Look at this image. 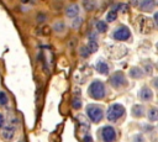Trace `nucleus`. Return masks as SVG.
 <instances>
[{
  "label": "nucleus",
  "instance_id": "f257e3e1",
  "mask_svg": "<svg viewBox=\"0 0 158 142\" xmlns=\"http://www.w3.org/2000/svg\"><path fill=\"white\" fill-rule=\"evenodd\" d=\"M88 95H89V98H91L94 100H102L106 95L105 84L98 79L93 80L88 86Z\"/></svg>",
  "mask_w": 158,
  "mask_h": 142
},
{
  "label": "nucleus",
  "instance_id": "f03ea898",
  "mask_svg": "<svg viewBox=\"0 0 158 142\" xmlns=\"http://www.w3.org/2000/svg\"><path fill=\"white\" fill-rule=\"evenodd\" d=\"M85 114H86V117L94 123H99L104 119V110H102V107L100 105H96V104L86 105Z\"/></svg>",
  "mask_w": 158,
  "mask_h": 142
},
{
  "label": "nucleus",
  "instance_id": "7ed1b4c3",
  "mask_svg": "<svg viewBox=\"0 0 158 142\" xmlns=\"http://www.w3.org/2000/svg\"><path fill=\"white\" fill-rule=\"evenodd\" d=\"M123 115H125V107L122 104H118V102L111 104L106 110V119L110 122L118 121V119H121Z\"/></svg>",
  "mask_w": 158,
  "mask_h": 142
},
{
  "label": "nucleus",
  "instance_id": "20e7f679",
  "mask_svg": "<svg viewBox=\"0 0 158 142\" xmlns=\"http://www.w3.org/2000/svg\"><path fill=\"white\" fill-rule=\"evenodd\" d=\"M110 84L112 88L115 89H121L123 86H126L127 84V79H126V75L123 72H115L111 77H110Z\"/></svg>",
  "mask_w": 158,
  "mask_h": 142
},
{
  "label": "nucleus",
  "instance_id": "39448f33",
  "mask_svg": "<svg viewBox=\"0 0 158 142\" xmlns=\"http://www.w3.org/2000/svg\"><path fill=\"white\" fill-rule=\"evenodd\" d=\"M100 136H101L102 142H115L116 141V131L110 125H106V126L101 127Z\"/></svg>",
  "mask_w": 158,
  "mask_h": 142
},
{
  "label": "nucleus",
  "instance_id": "423d86ee",
  "mask_svg": "<svg viewBox=\"0 0 158 142\" xmlns=\"http://www.w3.org/2000/svg\"><path fill=\"white\" fill-rule=\"evenodd\" d=\"M131 37V31L126 26H120L112 32V38L116 41H127Z\"/></svg>",
  "mask_w": 158,
  "mask_h": 142
},
{
  "label": "nucleus",
  "instance_id": "0eeeda50",
  "mask_svg": "<svg viewBox=\"0 0 158 142\" xmlns=\"http://www.w3.org/2000/svg\"><path fill=\"white\" fill-rule=\"evenodd\" d=\"M154 23L151 19L144 17V16H139V30L142 33H151L154 30Z\"/></svg>",
  "mask_w": 158,
  "mask_h": 142
},
{
  "label": "nucleus",
  "instance_id": "6e6552de",
  "mask_svg": "<svg viewBox=\"0 0 158 142\" xmlns=\"http://www.w3.org/2000/svg\"><path fill=\"white\" fill-rule=\"evenodd\" d=\"M137 95H138V99L143 102H149V101L153 100V91L149 86H146V85L139 89Z\"/></svg>",
  "mask_w": 158,
  "mask_h": 142
},
{
  "label": "nucleus",
  "instance_id": "1a4fd4ad",
  "mask_svg": "<svg viewBox=\"0 0 158 142\" xmlns=\"http://www.w3.org/2000/svg\"><path fill=\"white\" fill-rule=\"evenodd\" d=\"M107 51H115V52H110L109 53L112 58H121L127 52V49L125 48V46H120V44L118 46H109Z\"/></svg>",
  "mask_w": 158,
  "mask_h": 142
},
{
  "label": "nucleus",
  "instance_id": "9d476101",
  "mask_svg": "<svg viewBox=\"0 0 158 142\" xmlns=\"http://www.w3.org/2000/svg\"><path fill=\"white\" fill-rule=\"evenodd\" d=\"M15 136V127L12 125H7V126H2L1 127V137L5 141H11Z\"/></svg>",
  "mask_w": 158,
  "mask_h": 142
},
{
  "label": "nucleus",
  "instance_id": "9b49d317",
  "mask_svg": "<svg viewBox=\"0 0 158 142\" xmlns=\"http://www.w3.org/2000/svg\"><path fill=\"white\" fill-rule=\"evenodd\" d=\"M156 7V0H142L139 2V10L143 12H151Z\"/></svg>",
  "mask_w": 158,
  "mask_h": 142
},
{
  "label": "nucleus",
  "instance_id": "f8f14e48",
  "mask_svg": "<svg viewBox=\"0 0 158 142\" xmlns=\"http://www.w3.org/2000/svg\"><path fill=\"white\" fill-rule=\"evenodd\" d=\"M131 114H132L133 117L139 119V117H143L146 115V109L142 104H135L131 109Z\"/></svg>",
  "mask_w": 158,
  "mask_h": 142
},
{
  "label": "nucleus",
  "instance_id": "ddd939ff",
  "mask_svg": "<svg viewBox=\"0 0 158 142\" xmlns=\"http://www.w3.org/2000/svg\"><path fill=\"white\" fill-rule=\"evenodd\" d=\"M79 12H80V7H79V5H77V4H70V5L67 6V9H65V15H67V17H69V19L77 17V16L79 15Z\"/></svg>",
  "mask_w": 158,
  "mask_h": 142
},
{
  "label": "nucleus",
  "instance_id": "4468645a",
  "mask_svg": "<svg viewBox=\"0 0 158 142\" xmlns=\"http://www.w3.org/2000/svg\"><path fill=\"white\" fill-rule=\"evenodd\" d=\"M128 75L132 79H142L144 77V72H143V69L141 67H132L128 70Z\"/></svg>",
  "mask_w": 158,
  "mask_h": 142
},
{
  "label": "nucleus",
  "instance_id": "2eb2a0df",
  "mask_svg": "<svg viewBox=\"0 0 158 142\" xmlns=\"http://www.w3.org/2000/svg\"><path fill=\"white\" fill-rule=\"evenodd\" d=\"M146 117L148 119L149 122H156L158 120V110L156 106H152L149 107L147 111H146Z\"/></svg>",
  "mask_w": 158,
  "mask_h": 142
},
{
  "label": "nucleus",
  "instance_id": "dca6fc26",
  "mask_svg": "<svg viewBox=\"0 0 158 142\" xmlns=\"http://www.w3.org/2000/svg\"><path fill=\"white\" fill-rule=\"evenodd\" d=\"M95 69L99 74H107L109 73V64L104 61H98L95 64Z\"/></svg>",
  "mask_w": 158,
  "mask_h": 142
},
{
  "label": "nucleus",
  "instance_id": "f3484780",
  "mask_svg": "<svg viewBox=\"0 0 158 142\" xmlns=\"http://www.w3.org/2000/svg\"><path fill=\"white\" fill-rule=\"evenodd\" d=\"M81 4L86 11H93L96 7V0H83Z\"/></svg>",
  "mask_w": 158,
  "mask_h": 142
},
{
  "label": "nucleus",
  "instance_id": "a211bd4d",
  "mask_svg": "<svg viewBox=\"0 0 158 142\" xmlns=\"http://www.w3.org/2000/svg\"><path fill=\"white\" fill-rule=\"evenodd\" d=\"M52 27L57 33H63L65 31V23L63 21H56Z\"/></svg>",
  "mask_w": 158,
  "mask_h": 142
},
{
  "label": "nucleus",
  "instance_id": "6ab92c4d",
  "mask_svg": "<svg viewBox=\"0 0 158 142\" xmlns=\"http://www.w3.org/2000/svg\"><path fill=\"white\" fill-rule=\"evenodd\" d=\"M95 27H96V31H98L99 33H104V32L107 31V23H106L105 21H101V20L96 21Z\"/></svg>",
  "mask_w": 158,
  "mask_h": 142
},
{
  "label": "nucleus",
  "instance_id": "aec40b11",
  "mask_svg": "<svg viewBox=\"0 0 158 142\" xmlns=\"http://www.w3.org/2000/svg\"><path fill=\"white\" fill-rule=\"evenodd\" d=\"M86 47V49H88V52H89V54L90 53H95L96 51H98V42L96 41H93V40H89V43H88V46H85Z\"/></svg>",
  "mask_w": 158,
  "mask_h": 142
},
{
  "label": "nucleus",
  "instance_id": "412c9836",
  "mask_svg": "<svg viewBox=\"0 0 158 142\" xmlns=\"http://www.w3.org/2000/svg\"><path fill=\"white\" fill-rule=\"evenodd\" d=\"M9 104V96L6 91L0 90V106H6Z\"/></svg>",
  "mask_w": 158,
  "mask_h": 142
},
{
  "label": "nucleus",
  "instance_id": "4be33fe9",
  "mask_svg": "<svg viewBox=\"0 0 158 142\" xmlns=\"http://www.w3.org/2000/svg\"><path fill=\"white\" fill-rule=\"evenodd\" d=\"M117 19V11L116 10H110L106 14V21L107 22H114Z\"/></svg>",
  "mask_w": 158,
  "mask_h": 142
},
{
  "label": "nucleus",
  "instance_id": "5701e85b",
  "mask_svg": "<svg viewBox=\"0 0 158 142\" xmlns=\"http://www.w3.org/2000/svg\"><path fill=\"white\" fill-rule=\"evenodd\" d=\"M72 106L74 110H79L81 107V99L79 96H74L72 100Z\"/></svg>",
  "mask_w": 158,
  "mask_h": 142
},
{
  "label": "nucleus",
  "instance_id": "b1692460",
  "mask_svg": "<svg viewBox=\"0 0 158 142\" xmlns=\"http://www.w3.org/2000/svg\"><path fill=\"white\" fill-rule=\"evenodd\" d=\"M132 142H146V137L142 133H136L132 137Z\"/></svg>",
  "mask_w": 158,
  "mask_h": 142
},
{
  "label": "nucleus",
  "instance_id": "393cba45",
  "mask_svg": "<svg viewBox=\"0 0 158 142\" xmlns=\"http://www.w3.org/2000/svg\"><path fill=\"white\" fill-rule=\"evenodd\" d=\"M73 19H75L74 21H73V23H72V26L75 28V30H78L79 27H80V25H81V22H83V19L81 17H73Z\"/></svg>",
  "mask_w": 158,
  "mask_h": 142
},
{
  "label": "nucleus",
  "instance_id": "a878e982",
  "mask_svg": "<svg viewBox=\"0 0 158 142\" xmlns=\"http://www.w3.org/2000/svg\"><path fill=\"white\" fill-rule=\"evenodd\" d=\"M79 52H80V54H81L83 58H86V57L89 56V52H88V49H86L85 46H81V47L79 48Z\"/></svg>",
  "mask_w": 158,
  "mask_h": 142
},
{
  "label": "nucleus",
  "instance_id": "bb28decb",
  "mask_svg": "<svg viewBox=\"0 0 158 142\" xmlns=\"http://www.w3.org/2000/svg\"><path fill=\"white\" fill-rule=\"evenodd\" d=\"M142 128H143L146 132H151V131L154 128V126H153V125H147V123H144V125H142Z\"/></svg>",
  "mask_w": 158,
  "mask_h": 142
},
{
  "label": "nucleus",
  "instance_id": "cd10ccee",
  "mask_svg": "<svg viewBox=\"0 0 158 142\" xmlns=\"http://www.w3.org/2000/svg\"><path fill=\"white\" fill-rule=\"evenodd\" d=\"M83 142H94V140H93V137L89 133H85L83 136Z\"/></svg>",
  "mask_w": 158,
  "mask_h": 142
},
{
  "label": "nucleus",
  "instance_id": "c85d7f7f",
  "mask_svg": "<svg viewBox=\"0 0 158 142\" xmlns=\"http://www.w3.org/2000/svg\"><path fill=\"white\" fill-rule=\"evenodd\" d=\"M44 20H46V17H44L43 14H38V15H37V21H38V22H42V21H44Z\"/></svg>",
  "mask_w": 158,
  "mask_h": 142
},
{
  "label": "nucleus",
  "instance_id": "c756f323",
  "mask_svg": "<svg viewBox=\"0 0 158 142\" xmlns=\"http://www.w3.org/2000/svg\"><path fill=\"white\" fill-rule=\"evenodd\" d=\"M5 125V117H4V115L2 114H0V130H1V127Z\"/></svg>",
  "mask_w": 158,
  "mask_h": 142
},
{
  "label": "nucleus",
  "instance_id": "7c9ffc66",
  "mask_svg": "<svg viewBox=\"0 0 158 142\" xmlns=\"http://www.w3.org/2000/svg\"><path fill=\"white\" fill-rule=\"evenodd\" d=\"M153 19H154V26H157V23H158V14H157V12L154 14Z\"/></svg>",
  "mask_w": 158,
  "mask_h": 142
},
{
  "label": "nucleus",
  "instance_id": "2f4dec72",
  "mask_svg": "<svg viewBox=\"0 0 158 142\" xmlns=\"http://www.w3.org/2000/svg\"><path fill=\"white\" fill-rule=\"evenodd\" d=\"M153 86H154V88H157V80H156V79L153 80Z\"/></svg>",
  "mask_w": 158,
  "mask_h": 142
},
{
  "label": "nucleus",
  "instance_id": "473e14b6",
  "mask_svg": "<svg viewBox=\"0 0 158 142\" xmlns=\"http://www.w3.org/2000/svg\"><path fill=\"white\" fill-rule=\"evenodd\" d=\"M17 142H26V141H25V140H19Z\"/></svg>",
  "mask_w": 158,
  "mask_h": 142
},
{
  "label": "nucleus",
  "instance_id": "72a5a7b5",
  "mask_svg": "<svg viewBox=\"0 0 158 142\" xmlns=\"http://www.w3.org/2000/svg\"><path fill=\"white\" fill-rule=\"evenodd\" d=\"M22 1H23V2H26V1H28V0H22Z\"/></svg>",
  "mask_w": 158,
  "mask_h": 142
}]
</instances>
